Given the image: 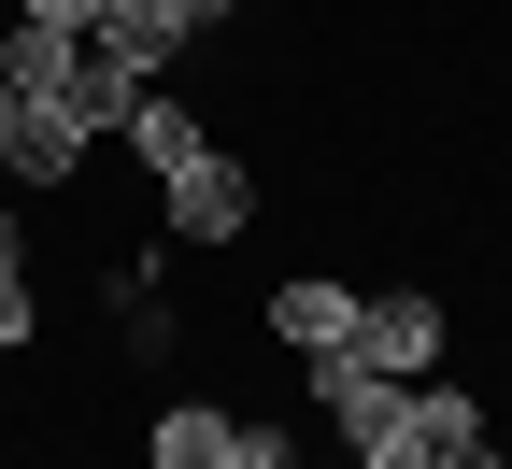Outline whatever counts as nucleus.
Wrapping results in <instances>:
<instances>
[{"label":"nucleus","instance_id":"f257e3e1","mask_svg":"<svg viewBox=\"0 0 512 469\" xmlns=\"http://www.w3.org/2000/svg\"><path fill=\"white\" fill-rule=\"evenodd\" d=\"M157 199H171V214H157L171 242H242V228H256V157H228V143H200V157H185V171H171Z\"/></svg>","mask_w":512,"mask_h":469},{"label":"nucleus","instance_id":"f03ea898","mask_svg":"<svg viewBox=\"0 0 512 469\" xmlns=\"http://www.w3.org/2000/svg\"><path fill=\"white\" fill-rule=\"evenodd\" d=\"M313 398H328L342 455H370V441H399V427H413V384H399V370H370L356 342H342V356H313Z\"/></svg>","mask_w":512,"mask_h":469},{"label":"nucleus","instance_id":"7ed1b4c3","mask_svg":"<svg viewBox=\"0 0 512 469\" xmlns=\"http://www.w3.org/2000/svg\"><path fill=\"white\" fill-rule=\"evenodd\" d=\"M86 143H100V128H86L72 100H15V128H0V185H72Z\"/></svg>","mask_w":512,"mask_h":469},{"label":"nucleus","instance_id":"20e7f679","mask_svg":"<svg viewBox=\"0 0 512 469\" xmlns=\"http://www.w3.org/2000/svg\"><path fill=\"white\" fill-rule=\"evenodd\" d=\"M356 356L399 370V384H427V370H441V299H427V285H384V299L356 313Z\"/></svg>","mask_w":512,"mask_h":469},{"label":"nucleus","instance_id":"39448f33","mask_svg":"<svg viewBox=\"0 0 512 469\" xmlns=\"http://www.w3.org/2000/svg\"><path fill=\"white\" fill-rule=\"evenodd\" d=\"M356 313H370L356 285H328V271H299V285H271V342H285V356L313 370V356H342V342H356Z\"/></svg>","mask_w":512,"mask_h":469},{"label":"nucleus","instance_id":"423d86ee","mask_svg":"<svg viewBox=\"0 0 512 469\" xmlns=\"http://www.w3.org/2000/svg\"><path fill=\"white\" fill-rule=\"evenodd\" d=\"M143 469H242V413H214V398H171V413L143 427Z\"/></svg>","mask_w":512,"mask_h":469},{"label":"nucleus","instance_id":"0eeeda50","mask_svg":"<svg viewBox=\"0 0 512 469\" xmlns=\"http://www.w3.org/2000/svg\"><path fill=\"white\" fill-rule=\"evenodd\" d=\"M72 72H86V43H72V29H43V15L0 29V86H15V100H72Z\"/></svg>","mask_w":512,"mask_h":469},{"label":"nucleus","instance_id":"6e6552de","mask_svg":"<svg viewBox=\"0 0 512 469\" xmlns=\"http://www.w3.org/2000/svg\"><path fill=\"white\" fill-rule=\"evenodd\" d=\"M114 143H128V157H143V171L171 185L185 157H200V114H185V100H157V86H143V100H128V128H114Z\"/></svg>","mask_w":512,"mask_h":469},{"label":"nucleus","instance_id":"1a4fd4ad","mask_svg":"<svg viewBox=\"0 0 512 469\" xmlns=\"http://www.w3.org/2000/svg\"><path fill=\"white\" fill-rule=\"evenodd\" d=\"M413 441H427L441 469H456V455H484V398H470V384H441V370H427V384H413Z\"/></svg>","mask_w":512,"mask_h":469},{"label":"nucleus","instance_id":"9d476101","mask_svg":"<svg viewBox=\"0 0 512 469\" xmlns=\"http://www.w3.org/2000/svg\"><path fill=\"white\" fill-rule=\"evenodd\" d=\"M86 43H100V57H128V72H143V86H157V57H171L185 29H171V0H114V15H100Z\"/></svg>","mask_w":512,"mask_h":469},{"label":"nucleus","instance_id":"9b49d317","mask_svg":"<svg viewBox=\"0 0 512 469\" xmlns=\"http://www.w3.org/2000/svg\"><path fill=\"white\" fill-rule=\"evenodd\" d=\"M43 342V299H29V271H0V356H29Z\"/></svg>","mask_w":512,"mask_h":469},{"label":"nucleus","instance_id":"f8f14e48","mask_svg":"<svg viewBox=\"0 0 512 469\" xmlns=\"http://www.w3.org/2000/svg\"><path fill=\"white\" fill-rule=\"evenodd\" d=\"M15 15H43V29H72V43H86V29L114 15V0H15Z\"/></svg>","mask_w":512,"mask_h":469},{"label":"nucleus","instance_id":"ddd939ff","mask_svg":"<svg viewBox=\"0 0 512 469\" xmlns=\"http://www.w3.org/2000/svg\"><path fill=\"white\" fill-rule=\"evenodd\" d=\"M356 469H441V455H427V441H413V427H399V441H370V455H356Z\"/></svg>","mask_w":512,"mask_h":469},{"label":"nucleus","instance_id":"4468645a","mask_svg":"<svg viewBox=\"0 0 512 469\" xmlns=\"http://www.w3.org/2000/svg\"><path fill=\"white\" fill-rule=\"evenodd\" d=\"M228 15H242V0H171V29H185V43H200V29H228Z\"/></svg>","mask_w":512,"mask_h":469},{"label":"nucleus","instance_id":"2eb2a0df","mask_svg":"<svg viewBox=\"0 0 512 469\" xmlns=\"http://www.w3.org/2000/svg\"><path fill=\"white\" fill-rule=\"evenodd\" d=\"M0 271H29V228H15V199H0Z\"/></svg>","mask_w":512,"mask_h":469},{"label":"nucleus","instance_id":"dca6fc26","mask_svg":"<svg viewBox=\"0 0 512 469\" xmlns=\"http://www.w3.org/2000/svg\"><path fill=\"white\" fill-rule=\"evenodd\" d=\"M456 469H512V455H456Z\"/></svg>","mask_w":512,"mask_h":469},{"label":"nucleus","instance_id":"f3484780","mask_svg":"<svg viewBox=\"0 0 512 469\" xmlns=\"http://www.w3.org/2000/svg\"><path fill=\"white\" fill-rule=\"evenodd\" d=\"M0 128H15V86H0Z\"/></svg>","mask_w":512,"mask_h":469},{"label":"nucleus","instance_id":"a211bd4d","mask_svg":"<svg viewBox=\"0 0 512 469\" xmlns=\"http://www.w3.org/2000/svg\"><path fill=\"white\" fill-rule=\"evenodd\" d=\"M285 469H299V455H285Z\"/></svg>","mask_w":512,"mask_h":469}]
</instances>
